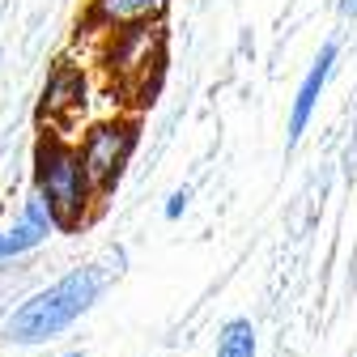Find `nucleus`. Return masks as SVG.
I'll list each match as a JSON object with an SVG mask.
<instances>
[{
	"instance_id": "1",
	"label": "nucleus",
	"mask_w": 357,
	"mask_h": 357,
	"mask_svg": "<svg viewBox=\"0 0 357 357\" xmlns=\"http://www.w3.org/2000/svg\"><path fill=\"white\" fill-rule=\"evenodd\" d=\"M107 285V268L89 264V268H73L68 277H60L56 285L38 289L34 298H26L13 315H9V340L13 344H47L56 340L64 328H73L89 306L98 302Z\"/></svg>"
},
{
	"instance_id": "2",
	"label": "nucleus",
	"mask_w": 357,
	"mask_h": 357,
	"mask_svg": "<svg viewBox=\"0 0 357 357\" xmlns=\"http://www.w3.org/2000/svg\"><path fill=\"white\" fill-rule=\"evenodd\" d=\"M34 196L47 204L56 230H77L81 221L94 213V183L81 166L77 145L60 141V137H43L34 149Z\"/></svg>"
},
{
	"instance_id": "3",
	"label": "nucleus",
	"mask_w": 357,
	"mask_h": 357,
	"mask_svg": "<svg viewBox=\"0 0 357 357\" xmlns=\"http://www.w3.org/2000/svg\"><path fill=\"white\" fill-rule=\"evenodd\" d=\"M132 149H137V123H128V119H107V123H94L85 132L77 153H81V166H85V174H89V183H94L98 196L119 183Z\"/></svg>"
},
{
	"instance_id": "4",
	"label": "nucleus",
	"mask_w": 357,
	"mask_h": 357,
	"mask_svg": "<svg viewBox=\"0 0 357 357\" xmlns=\"http://www.w3.org/2000/svg\"><path fill=\"white\" fill-rule=\"evenodd\" d=\"M162 43H166V34H162L158 22L123 26V30H115V38H111L107 60H111V68H115L128 85H145V81H149V68L162 64Z\"/></svg>"
},
{
	"instance_id": "5",
	"label": "nucleus",
	"mask_w": 357,
	"mask_h": 357,
	"mask_svg": "<svg viewBox=\"0 0 357 357\" xmlns=\"http://www.w3.org/2000/svg\"><path fill=\"white\" fill-rule=\"evenodd\" d=\"M332 64H336V43H324L319 56H315V64H310V73H306V81L298 85V98H294V111H289V132H285L289 145L302 141L310 115H315V107H319L324 85H328V77H332Z\"/></svg>"
},
{
	"instance_id": "6",
	"label": "nucleus",
	"mask_w": 357,
	"mask_h": 357,
	"mask_svg": "<svg viewBox=\"0 0 357 357\" xmlns=\"http://www.w3.org/2000/svg\"><path fill=\"white\" fill-rule=\"evenodd\" d=\"M170 9V0H89L85 22L98 30H123V26H141V22H162Z\"/></svg>"
},
{
	"instance_id": "7",
	"label": "nucleus",
	"mask_w": 357,
	"mask_h": 357,
	"mask_svg": "<svg viewBox=\"0 0 357 357\" xmlns=\"http://www.w3.org/2000/svg\"><path fill=\"white\" fill-rule=\"evenodd\" d=\"M52 230H56V221H52L47 204H43L38 196H30V200H26V208H22V221L0 234V264L13 259V255L34 251L38 243H47V238H52Z\"/></svg>"
},
{
	"instance_id": "8",
	"label": "nucleus",
	"mask_w": 357,
	"mask_h": 357,
	"mask_svg": "<svg viewBox=\"0 0 357 357\" xmlns=\"http://www.w3.org/2000/svg\"><path fill=\"white\" fill-rule=\"evenodd\" d=\"M81 89H85V81H81L77 68H56V77L47 81V89H43V115L60 119L68 107L81 102Z\"/></svg>"
},
{
	"instance_id": "9",
	"label": "nucleus",
	"mask_w": 357,
	"mask_h": 357,
	"mask_svg": "<svg viewBox=\"0 0 357 357\" xmlns=\"http://www.w3.org/2000/svg\"><path fill=\"white\" fill-rule=\"evenodd\" d=\"M217 357H255V328H251V319H230L217 332Z\"/></svg>"
},
{
	"instance_id": "10",
	"label": "nucleus",
	"mask_w": 357,
	"mask_h": 357,
	"mask_svg": "<svg viewBox=\"0 0 357 357\" xmlns=\"http://www.w3.org/2000/svg\"><path fill=\"white\" fill-rule=\"evenodd\" d=\"M188 204H192V188H178V192H170V200H166V217L170 221H178L188 213Z\"/></svg>"
},
{
	"instance_id": "11",
	"label": "nucleus",
	"mask_w": 357,
	"mask_h": 357,
	"mask_svg": "<svg viewBox=\"0 0 357 357\" xmlns=\"http://www.w3.org/2000/svg\"><path fill=\"white\" fill-rule=\"evenodd\" d=\"M340 13L344 17H357V0H340Z\"/></svg>"
},
{
	"instance_id": "12",
	"label": "nucleus",
	"mask_w": 357,
	"mask_h": 357,
	"mask_svg": "<svg viewBox=\"0 0 357 357\" xmlns=\"http://www.w3.org/2000/svg\"><path fill=\"white\" fill-rule=\"evenodd\" d=\"M64 357H81V353H64Z\"/></svg>"
}]
</instances>
